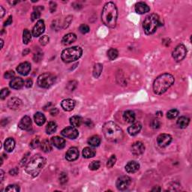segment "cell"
Returning <instances> with one entry per match:
<instances>
[{"label": "cell", "mask_w": 192, "mask_h": 192, "mask_svg": "<svg viewBox=\"0 0 192 192\" xmlns=\"http://www.w3.org/2000/svg\"><path fill=\"white\" fill-rule=\"evenodd\" d=\"M118 11L113 2L106 3L102 10L101 21L103 23L110 28H114L116 25Z\"/></svg>", "instance_id": "6da1fadb"}, {"label": "cell", "mask_w": 192, "mask_h": 192, "mask_svg": "<svg viewBox=\"0 0 192 192\" xmlns=\"http://www.w3.org/2000/svg\"><path fill=\"white\" fill-rule=\"evenodd\" d=\"M174 77L172 74L168 73L161 74L153 83V91L156 95L164 94L174 83Z\"/></svg>", "instance_id": "7a4b0ae2"}, {"label": "cell", "mask_w": 192, "mask_h": 192, "mask_svg": "<svg viewBox=\"0 0 192 192\" xmlns=\"http://www.w3.org/2000/svg\"><path fill=\"white\" fill-rule=\"evenodd\" d=\"M102 130L106 139L110 142H119L123 138L122 130L113 122H108L105 123Z\"/></svg>", "instance_id": "3957f363"}, {"label": "cell", "mask_w": 192, "mask_h": 192, "mask_svg": "<svg viewBox=\"0 0 192 192\" xmlns=\"http://www.w3.org/2000/svg\"><path fill=\"white\" fill-rule=\"evenodd\" d=\"M46 164V159L39 155H35L31 158L26 167V172L32 176H36L39 174L40 172L44 167Z\"/></svg>", "instance_id": "277c9868"}, {"label": "cell", "mask_w": 192, "mask_h": 192, "mask_svg": "<svg viewBox=\"0 0 192 192\" xmlns=\"http://www.w3.org/2000/svg\"><path fill=\"white\" fill-rule=\"evenodd\" d=\"M82 54H83V50L81 47L74 46L65 49L62 53L61 58L64 63H70L80 59Z\"/></svg>", "instance_id": "5b68a950"}, {"label": "cell", "mask_w": 192, "mask_h": 192, "mask_svg": "<svg viewBox=\"0 0 192 192\" xmlns=\"http://www.w3.org/2000/svg\"><path fill=\"white\" fill-rule=\"evenodd\" d=\"M160 24L161 23L158 15L152 14L146 17L143 23V26L144 32L146 35H152L156 31Z\"/></svg>", "instance_id": "8992f818"}, {"label": "cell", "mask_w": 192, "mask_h": 192, "mask_svg": "<svg viewBox=\"0 0 192 192\" xmlns=\"http://www.w3.org/2000/svg\"><path fill=\"white\" fill-rule=\"evenodd\" d=\"M56 81V77L50 73H44L38 77L37 83L38 87L44 89L50 88Z\"/></svg>", "instance_id": "52a82bcc"}, {"label": "cell", "mask_w": 192, "mask_h": 192, "mask_svg": "<svg viewBox=\"0 0 192 192\" xmlns=\"http://www.w3.org/2000/svg\"><path fill=\"white\" fill-rule=\"evenodd\" d=\"M187 54V49L184 44H179L173 51V57L175 61L181 62L185 58Z\"/></svg>", "instance_id": "ba28073f"}, {"label": "cell", "mask_w": 192, "mask_h": 192, "mask_svg": "<svg viewBox=\"0 0 192 192\" xmlns=\"http://www.w3.org/2000/svg\"><path fill=\"white\" fill-rule=\"evenodd\" d=\"M131 183V180L128 176H122L118 178L116 181V188L119 191H125L129 188L130 185Z\"/></svg>", "instance_id": "9c48e42d"}, {"label": "cell", "mask_w": 192, "mask_h": 192, "mask_svg": "<svg viewBox=\"0 0 192 192\" xmlns=\"http://www.w3.org/2000/svg\"><path fill=\"white\" fill-rule=\"evenodd\" d=\"M61 134L65 138L71 139V140H74L79 135L77 130L75 129V127H73V126H70V127H67L64 129L62 131Z\"/></svg>", "instance_id": "30bf717a"}, {"label": "cell", "mask_w": 192, "mask_h": 192, "mask_svg": "<svg viewBox=\"0 0 192 192\" xmlns=\"http://www.w3.org/2000/svg\"><path fill=\"white\" fill-rule=\"evenodd\" d=\"M45 30V24L44 21L43 20H39L36 24L34 26L32 29V35L34 37H38L44 33Z\"/></svg>", "instance_id": "8fae6325"}, {"label": "cell", "mask_w": 192, "mask_h": 192, "mask_svg": "<svg viewBox=\"0 0 192 192\" xmlns=\"http://www.w3.org/2000/svg\"><path fill=\"white\" fill-rule=\"evenodd\" d=\"M172 137L167 134H162L158 135V137L157 138V143L161 147H166V146L170 145Z\"/></svg>", "instance_id": "7c38bea8"}, {"label": "cell", "mask_w": 192, "mask_h": 192, "mask_svg": "<svg viewBox=\"0 0 192 192\" xmlns=\"http://www.w3.org/2000/svg\"><path fill=\"white\" fill-rule=\"evenodd\" d=\"M18 127L22 130H25V131H29L32 129V120H31L30 117L28 116H25L24 117L21 119L18 124Z\"/></svg>", "instance_id": "4fadbf2b"}, {"label": "cell", "mask_w": 192, "mask_h": 192, "mask_svg": "<svg viewBox=\"0 0 192 192\" xmlns=\"http://www.w3.org/2000/svg\"><path fill=\"white\" fill-rule=\"evenodd\" d=\"M144 151H145V146H144L143 143L138 141L132 144L131 152L136 156H139V155H142L144 152Z\"/></svg>", "instance_id": "5bb4252c"}, {"label": "cell", "mask_w": 192, "mask_h": 192, "mask_svg": "<svg viewBox=\"0 0 192 192\" xmlns=\"http://www.w3.org/2000/svg\"><path fill=\"white\" fill-rule=\"evenodd\" d=\"M17 72L23 76L28 75L31 71V65L28 62L22 63L17 68Z\"/></svg>", "instance_id": "9a60e30c"}, {"label": "cell", "mask_w": 192, "mask_h": 192, "mask_svg": "<svg viewBox=\"0 0 192 192\" xmlns=\"http://www.w3.org/2000/svg\"><path fill=\"white\" fill-rule=\"evenodd\" d=\"M79 157V151L76 147H71L67 151L65 154V158L68 162H74Z\"/></svg>", "instance_id": "2e32d148"}, {"label": "cell", "mask_w": 192, "mask_h": 192, "mask_svg": "<svg viewBox=\"0 0 192 192\" xmlns=\"http://www.w3.org/2000/svg\"><path fill=\"white\" fill-rule=\"evenodd\" d=\"M142 129V125L140 122H137L133 123L131 126H129L128 129V133L131 136H136L140 133V130Z\"/></svg>", "instance_id": "e0dca14e"}, {"label": "cell", "mask_w": 192, "mask_h": 192, "mask_svg": "<svg viewBox=\"0 0 192 192\" xmlns=\"http://www.w3.org/2000/svg\"><path fill=\"white\" fill-rule=\"evenodd\" d=\"M134 9L135 12L140 14H143L150 11V8H149V5L145 2H140L137 3V4L135 5Z\"/></svg>", "instance_id": "ac0fdd59"}, {"label": "cell", "mask_w": 192, "mask_h": 192, "mask_svg": "<svg viewBox=\"0 0 192 192\" xmlns=\"http://www.w3.org/2000/svg\"><path fill=\"white\" fill-rule=\"evenodd\" d=\"M140 169V164L135 161H131L125 165V171L129 173H136Z\"/></svg>", "instance_id": "d6986e66"}, {"label": "cell", "mask_w": 192, "mask_h": 192, "mask_svg": "<svg viewBox=\"0 0 192 192\" xmlns=\"http://www.w3.org/2000/svg\"><path fill=\"white\" fill-rule=\"evenodd\" d=\"M61 106L64 110L71 111L75 107V101L72 99H65L62 101Z\"/></svg>", "instance_id": "ffe728a7"}, {"label": "cell", "mask_w": 192, "mask_h": 192, "mask_svg": "<svg viewBox=\"0 0 192 192\" xmlns=\"http://www.w3.org/2000/svg\"><path fill=\"white\" fill-rule=\"evenodd\" d=\"M51 143H52V144L55 146V147H56L57 149H63V148L65 146V139L60 138V137L58 136L52 138V139H51Z\"/></svg>", "instance_id": "44dd1931"}, {"label": "cell", "mask_w": 192, "mask_h": 192, "mask_svg": "<svg viewBox=\"0 0 192 192\" xmlns=\"http://www.w3.org/2000/svg\"><path fill=\"white\" fill-rule=\"evenodd\" d=\"M22 105V101L18 98H12L8 101V106L11 110H17Z\"/></svg>", "instance_id": "7402d4cb"}, {"label": "cell", "mask_w": 192, "mask_h": 192, "mask_svg": "<svg viewBox=\"0 0 192 192\" xmlns=\"http://www.w3.org/2000/svg\"><path fill=\"white\" fill-rule=\"evenodd\" d=\"M24 85V82L21 77H14L11 80L10 87L14 89H20Z\"/></svg>", "instance_id": "603a6c76"}, {"label": "cell", "mask_w": 192, "mask_h": 192, "mask_svg": "<svg viewBox=\"0 0 192 192\" xmlns=\"http://www.w3.org/2000/svg\"><path fill=\"white\" fill-rule=\"evenodd\" d=\"M77 40V36L74 33H68L65 35L62 39V44L63 45H69L74 43Z\"/></svg>", "instance_id": "cb8c5ba5"}, {"label": "cell", "mask_w": 192, "mask_h": 192, "mask_svg": "<svg viewBox=\"0 0 192 192\" xmlns=\"http://www.w3.org/2000/svg\"><path fill=\"white\" fill-rule=\"evenodd\" d=\"M5 149L8 152H12L14 150V147H15V141L12 138H9L6 139V140L5 141L4 144Z\"/></svg>", "instance_id": "d4e9b609"}, {"label": "cell", "mask_w": 192, "mask_h": 192, "mask_svg": "<svg viewBox=\"0 0 192 192\" xmlns=\"http://www.w3.org/2000/svg\"><path fill=\"white\" fill-rule=\"evenodd\" d=\"M190 122V119L186 116H181L177 120L176 124L180 129H185Z\"/></svg>", "instance_id": "484cf974"}, {"label": "cell", "mask_w": 192, "mask_h": 192, "mask_svg": "<svg viewBox=\"0 0 192 192\" xmlns=\"http://www.w3.org/2000/svg\"><path fill=\"white\" fill-rule=\"evenodd\" d=\"M123 119L126 122L129 123H133L135 120V114L133 111L127 110L124 113Z\"/></svg>", "instance_id": "4316f807"}, {"label": "cell", "mask_w": 192, "mask_h": 192, "mask_svg": "<svg viewBox=\"0 0 192 192\" xmlns=\"http://www.w3.org/2000/svg\"><path fill=\"white\" fill-rule=\"evenodd\" d=\"M34 119H35V123L39 126H41L42 125H44L45 121H46V118H45L44 115L40 112L36 113L35 114Z\"/></svg>", "instance_id": "83f0119b"}, {"label": "cell", "mask_w": 192, "mask_h": 192, "mask_svg": "<svg viewBox=\"0 0 192 192\" xmlns=\"http://www.w3.org/2000/svg\"><path fill=\"white\" fill-rule=\"evenodd\" d=\"M40 146H41V150L44 152H50L52 151L53 147L52 145L50 144V142L48 140H44L41 143H40Z\"/></svg>", "instance_id": "f1b7e54d"}, {"label": "cell", "mask_w": 192, "mask_h": 192, "mask_svg": "<svg viewBox=\"0 0 192 192\" xmlns=\"http://www.w3.org/2000/svg\"><path fill=\"white\" fill-rule=\"evenodd\" d=\"M96 150H95L94 149H92V148L86 147L83 149L82 154H83V158H92V157H94L95 155H96Z\"/></svg>", "instance_id": "f546056e"}, {"label": "cell", "mask_w": 192, "mask_h": 192, "mask_svg": "<svg viewBox=\"0 0 192 192\" xmlns=\"http://www.w3.org/2000/svg\"><path fill=\"white\" fill-rule=\"evenodd\" d=\"M70 123L73 127H80L83 123V119L80 116H74L70 118Z\"/></svg>", "instance_id": "4dcf8cb0"}, {"label": "cell", "mask_w": 192, "mask_h": 192, "mask_svg": "<svg viewBox=\"0 0 192 192\" xmlns=\"http://www.w3.org/2000/svg\"><path fill=\"white\" fill-rule=\"evenodd\" d=\"M88 143L91 146H92V147H96V146H98L100 145L101 138L98 135H94V136L91 137V138L88 140Z\"/></svg>", "instance_id": "1f68e13d"}, {"label": "cell", "mask_w": 192, "mask_h": 192, "mask_svg": "<svg viewBox=\"0 0 192 192\" xmlns=\"http://www.w3.org/2000/svg\"><path fill=\"white\" fill-rule=\"evenodd\" d=\"M43 9H44V7L41 6V5H39V6H37L36 8H35L34 12H32V16H31L32 21H35V20L40 18V17H41V12L43 10Z\"/></svg>", "instance_id": "d6a6232c"}, {"label": "cell", "mask_w": 192, "mask_h": 192, "mask_svg": "<svg viewBox=\"0 0 192 192\" xmlns=\"http://www.w3.org/2000/svg\"><path fill=\"white\" fill-rule=\"evenodd\" d=\"M56 129H57V125L54 122H48V124L46 126V132L47 134H53L56 131Z\"/></svg>", "instance_id": "836d02e7"}, {"label": "cell", "mask_w": 192, "mask_h": 192, "mask_svg": "<svg viewBox=\"0 0 192 192\" xmlns=\"http://www.w3.org/2000/svg\"><path fill=\"white\" fill-rule=\"evenodd\" d=\"M102 69H103V65H102L101 64H96L94 66V68H93V76L96 78L99 77V76L102 72Z\"/></svg>", "instance_id": "e575fe53"}, {"label": "cell", "mask_w": 192, "mask_h": 192, "mask_svg": "<svg viewBox=\"0 0 192 192\" xmlns=\"http://www.w3.org/2000/svg\"><path fill=\"white\" fill-rule=\"evenodd\" d=\"M32 39V34L28 29H24L23 32V41L24 44H28L29 42Z\"/></svg>", "instance_id": "d590c367"}, {"label": "cell", "mask_w": 192, "mask_h": 192, "mask_svg": "<svg viewBox=\"0 0 192 192\" xmlns=\"http://www.w3.org/2000/svg\"><path fill=\"white\" fill-rule=\"evenodd\" d=\"M119 55V52L116 49L110 48L107 51V56L110 59V60H114L115 59L117 58Z\"/></svg>", "instance_id": "8d00e7d4"}, {"label": "cell", "mask_w": 192, "mask_h": 192, "mask_svg": "<svg viewBox=\"0 0 192 192\" xmlns=\"http://www.w3.org/2000/svg\"><path fill=\"white\" fill-rule=\"evenodd\" d=\"M179 115V110H177L176 109H173L171 110L170 111H168L167 113V117L169 119H173L176 118Z\"/></svg>", "instance_id": "74e56055"}, {"label": "cell", "mask_w": 192, "mask_h": 192, "mask_svg": "<svg viewBox=\"0 0 192 192\" xmlns=\"http://www.w3.org/2000/svg\"><path fill=\"white\" fill-rule=\"evenodd\" d=\"M100 162L99 161H94V162H91L90 164L89 165V168L91 171H96L100 167Z\"/></svg>", "instance_id": "f35d334b"}, {"label": "cell", "mask_w": 192, "mask_h": 192, "mask_svg": "<svg viewBox=\"0 0 192 192\" xmlns=\"http://www.w3.org/2000/svg\"><path fill=\"white\" fill-rule=\"evenodd\" d=\"M116 155H113L108 159V161H107V167L108 168H111L112 167H113V165H114L115 163H116Z\"/></svg>", "instance_id": "ab89813d"}, {"label": "cell", "mask_w": 192, "mask_h": 192, "mask_svg": "<svg viewBox=\"0 0 192 192\" xmlns=\"http://www.w3.org/2000/svg\"><path fill=\"white\" fill-rule=\"evenodd\" d=\"M39 145H40L39 138H38V137H37V138H35L32 139L29 146H30V147L32 148V149H36Z\"/></svg>", "instance_id": "60d3db41"}, {"label": "cell", "mask_w": 192, "mask_h": 192, "mask_svg": "<svg viewBox=\"0 0 192 192\" xmlns=\"http://www.w3.org/2000/svg\"><path fill=\"white\" fill-rule=\"evenodd\" d=\"M5 191L18 192L20 191V188L17 185H8V187L5 188Z\"/></svg>", "instance_id": "b9f144b4"}, {"label": "cell", "mask_w": 192, "mask_h": 192, "mask_svg": "<svg viewBox=\"0 0 192 192\" xmlns=\"http://www.w3.org/2000/svg\"><path fill=\"white\" fill-rule=\"evenodd\" d=\"M79 30L82 34L88 33V32H89V26H87V24H82L80 26Z\"/></svg>", "instance_id": "7bdbcfd3"}, {"label": "cell", "mask_w": 192, "mask_h": 192, "mask_svg": "<svg viewBox=\"0 0 192 192\" xmlns=\"http://www.w3.org/2000/svg\"><path fill=\"white\" fill-rule=\"evenodd\" d=\"M59 182L61 184H65L68 182V176L65 173H62L59 176Z\"/></svg>", "instance_id": "ee69618b"}, {"label": "cell", "mask_w": 192, "mask_h": 192, "mask_svg": "<svg viewBox=\"0 0 192 192\" xmlns=\"http://www.w3.org/2000/svg\"><path fill=\"white\" fill-rule=\"evenodd\" d=\"M9 93H10V91H9V89H7V88H4V89H2V91H1V99L4 100L7 96H8Z\"/></svg>", "instance_id": "f6af8a7d"}, {"label": "cell", "mask_w": 192, "mask_h": 192, "mask_svg": "<svg viewBox=\"0 0 192 192\" xmlns=\"http://www.w3.org/2000/svg\"><path fill=\"white\" fill-rule=\"evenodd\" d=\"M49 41H50V39H49L48 36H47V35L42 36V37L39 39V41H40V43H41V44L44 45V46L47 44L49 43Z\"/></svg>", "instance_id": "bcb514c9"}, {"label": "cell", "mask_w": 192, "mask_h": 192, "mask_svg": "<svg viewBox=\"0 0 192 192\" xmlns=\"http://www.w3.org/2000/svg\"><path fill=\"white\" fill-rule=\"evenodd\" d=\"M14 75H15V73L13 71H6L4 74V77L5 79H13Z\"/></svg>", "instance_id": "7dc6e473"}, {"label": "cell", "mask_w": 192, "mask_h": 192, "mask_svg": "<svg viewBox=\"0 0 192 192\" xmlns=\"http://www.w3.org/2000/svg\"><path fill=\"white\" fill-rule=\"evenodd\" d=\"M150 125L152 129H158V128L160 127L161 123L158 119H153L152 121L151 122Z\"/></svg>", "instance_id": "c3c4849f"}, {"label": "cell", "mask_w": 192, "mask_h": 192, "mask_svg": "<svg viewBox=\"0 0 192 192\" xmlns=\"http://www.w3.org/2000/svg\"><path fill=\"white\" fill-rule=\"evenodd\" d=\"M42 57H43V53L41 52H38L36 54H34V57L33 59L35 62H39L40 60L41 59Z\"/></svg>", "instance_id": "681fc988"}, {"label": "cell", "mask_w": 192, "mask_h": 192, "mask_svg": "<svg viewBox=\"0 0 192 192\" xmlns=\"http://www.w3.org/2000/svg\"><path fill=\"white\" fill-rule=\"evenodd\" d=\"M56 6H57V5H56V2H50V10L51 13H54L55 11H56Z\"/></svg>", "instance_id": "f907efd6"}, {"label": "cell", "mask_w": 192, "mask_h": 192, "mask_svg": "<svg viewBox=\"0 0 192 192\" xmlns=\"http://www.w3.org/2000/svg\"><path fill=\"white\" fill-rule=\"evenodd\" d=\"M32 80L31 79H27L25 81V87H27V88H30L32 87Z\"/></svg>", "instance_id": "816d5d0a"}, {"label": "cell", "mask_w": 192, "mask_h": 192, "mask_svg": "<svg viewBox=\"0 0 192 192\" xmlns=\"http://www.w3.org/2000/svg\"><path fill=\"white\" fill-rule=\"evenodd\" d=\"M18 172H19V171H18V168L17 167H14V168H13L12 170H11L9 173H10L11 175L15 176V175L17 174Z\"/></svg>", "instance_id": "f5cc1de1"}, {"label": "cell", "mask_w": 192, "mask_h": 192, "mask_svg": "<svg viewBox=\"0 0 192 192\" xmlns=\"http://www.w3.org/2000/svg\"><path fill=\"white\" fill-rule=\"evenodd\" d=\"M12 16H9L8 19H7V21L5 22L4 26H9L10 24H12Z\"/></svg>", "instance_id": "db71d44e"}, {"label": "cell", "mask_w": 192, "mask_h": 192, "mask_svg": "<svg viewBox=\"0 0 192 192\" xmlns=\"http://www.w3.org/2000/svg\"><path fill=\"white\" fill-rule=\"evenodd\" d=\"M50 114L52 115V116H56V115L58 114V110L56 109V107L52 108L50 110Z\"/></svg>", "instance_id": "11a10c76"}, {"label": "cell", "mask_w": 192, "mask_h": 192, "mask_svg": "<svg viewBox=\"0 0 192 192\" xmlns=\"http://www.w3.org/2000/svg\"><path fill=\"white\" fill-rule=\"evenodd\" d=\"M29 155V154L28 153V154H27V155H24V157H23V160L21 161V164L22 166H23V165H24V164H26V162L27 158H28V155Z\"/></svg>", "instance_id": "9f6ffc18"}, {"label": "cell", "mask_w": 192, "mask_h": 192, "mask_svg": "<svg viewBox=\"0 0 192 192\" xmlns=\"http://www.w3.org/2000/svg\"><path fill=\"white\" fill-rule=\"evenodd\" d=\"M85 125L88 126V127H90V125H92V122L90 119H87L85 122Z\"/></svg>", "instance_id": "6f0895ef"}, {"label": "cell", "mask_w": 192, "mask_h": 192, "mask_svg": "<svg viewBox=\"0 0 192 192\" xmlns=\"http://www.w3.org/2000/svg\"><path fill=\"white\" fill-rule=\"evenodd\" d=\"M0 9H1V18H2L3 17H4L5 11L2 6H0Z\"/></svg>", "instance_id": "680465c9"}, {"label": "cell", "mask_w": 192, "mask_h": 192, "mask_svg": "<svg viewBox=\"0 0 192 192\" xmlns=\"http://www.w3.org/2000/svg\"><path fill=\"white\" fill-rule=\"evenodd\" d=\"M152 191H161V188L159 187V186H156V187H155L152 190Z\"/></svg>", "instance_id": "91938a15"}, {"label": "cell", "mask_w": 192, "mask_h": 192, "mask_svg": "<svg viewBox=\"0 0 192 192\" xmlns=\"http://www.w3.org/2000/svg\"><path fill=\"white\" fill-rule=\"evenodd\" d=\"M0 173H1V181L3 180V177H4V172H3L2 170L0 171Z\"/></svg>", "instance_id": "94428289"}, {"label": "cell", "mask_w": 192, "mask_h": 192, "mask_svg": "<svg viewBox=\"0 0 192 192\" xmlns=\"http://www.w3.org/2000/svg\"><path fill=\"white\" fill-rule=\"evenodd\" d=\"M157 116H163V113H162V112H161V111H159V112L157 113Z\"/></svg>", "instance_id": "6125c7cd"}, {"label": "cell", "mask_w": 192, "mask_h": 192, "mask_svg": "<svg viewBox=\"0 0 192 192\" xmlns=\"http://www.w3.org/2000/svg\"><path fill=\"white\" fill-rule=\"evenodd\" d=\"M1 43H2V47H3V44H4V43H3V40L2 39H1Z\"/></svg>", "instance_id": "be15d7a7"}]
</instances>
